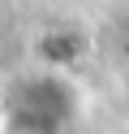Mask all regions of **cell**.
I'll return each mask as SVG.
<instances>
[{"mask_svg":"<svg viewBox=\"0 0 129 134\" xmlns=\"http://www.w3.org/2000/svg\"><path fill=\"white\" fill-rule=\"evenodd\" d=\"M82 117V91L69 74L22 69L0 91V134H73Z\"/></svg>","mask_w":129,"mask_h":134,"instance_id":"obj_1","label":"cell"},{"mask_svg":"<svg viewBox=\"0 0 129 134\" xmlns=\"http://www.w3.org/2000/svg\"><path fill=\"white\" fill-rule=\"evenodd\" d=\"M86 52V39L77 30H47V35L34 39V61L39 69H56V74H69Z\"/></svg>","mask_w":129,"mask_h":134,"instance_id":"obj_2","label":"cell"}]
</instances>
